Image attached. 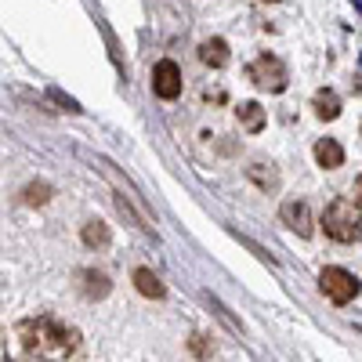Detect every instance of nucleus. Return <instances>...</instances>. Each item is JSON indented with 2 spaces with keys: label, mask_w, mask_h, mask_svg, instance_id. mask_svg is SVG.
Here are the masks:
<instances>
[{
  "label": "nucleus",
  "mask_w": 362,
  "mask_h": 362,
  "mask_svg": "<svg viewBox=\"0 0 362 362\" xmlns=\"http://www.w3.org/2000/svg\"><path fill=\"white\" fill-rule=\"evenodd\" d=\"M18 344L25 355H33L40 362H66L80 348V329L58 322L54 315H33L18 322Z\"/></svg>",
  "instance_id": "nucleus-1"
},
{
  "label": "nucleus",
  "mask_w": 362,
  "mask_h": 362,
  "mask_svg": "<svg viewBox=\"0 0 362 362\" xmlns=\"http://www.w3.org/2000/svg\"><path fill=\"white\" fill-rule=\"evenodd\" d=\"M322 228H326L329 239H337V243H355V239H362V206L355 199L337 196L322 210Z\"/></svg>",
  "instance_id": "nucleus-2"
},
{
  "label": "nucleus",
  "mask_w": 362,
  "mask_h": 362,
  "mask_svg": "<svg viewBox=\"0 0 362 362\" xmlns=\"http://www.w3.org/2000/svg\"><path fill=\"white\" fill-rule=\"evenodd\" d=\"M319 286H322V293L334 300V305H348V300L358 297V279L351 276V272H344V268H322Z\"/></svg>",
  "instance_id": "nucleus-3"
},
{
  "label": "nucleus",
  "mask_w": 362,
  "mask_h": 362,
  "mask_svg": "<svg viewBox=\"0 0 362 362\" xmlns=\"http://www.w3.org/2000/svg\"><path fill=\"white\" fill-rule=\"evenodd\" d=\"M250 80L261 90L279 95V90H286V66L279 62L276 54H261V58H254V62H250Z\"/></svg>",
  "instance_id": "nucleus-4"
},
{
  "label": "nucleus",
  "mask_w": 362,
  "mask_h": 362,
  "mask_svg": "<svg viewBox=\"0 0 362 362\" xmlns=\"http://www.w3.org/2000/svg\"><path fill=\"white\" fill-rule=\"evenodd\" d=\"M181 87H185V80H181V69L170 62V58H163V62L153 69V90H156V98L174 102V98L181 95Z\"/></svg>",
  "instance_id": "nucleus-5"
},
{
  "label": "nucleus",
  "mask_w": 362,
  "mask_h": 362,
  "mask_svg": "<svg viewBox=\"0 0 362 362\" xmlns=\"http://www.w3.org/2000/svg\"><path fill=\"white\" fill-rule=\"evenodd\" d=\"M279 218H283V225L293 228L297 235H312V210H308L305 199H286V203L279 206Z\"/></svg>",
  "instance_id": "nucleus-6"
},
{
  "label": "nucleus",
  "mask_w": 362,
  "mask_h": 362,
  "mask_svg": "<svg viewBox=\"0 0 362 362\" xmlns=\"http://www.w3.org/2000/svg\"><path fill=\"white\" fill-rule=\"evenodd\" d=\"M199 62H203V66H210V69L228 66V44H225L221 37L203 40V44H199Z\"/></svg>",
  "instance_id": "nucleus-7"
},
{
  "label": "nucleus",
  "mask_w": 362,
  "mask_h": 362,
  "mask_svg": "<svg viewBox=\"0 0 362 362\" xmlns=\"http://www.w3.org/2000/svg\"><path fill=\"white\" fill-rule=\"evenodd\" d=\"M315 163H319V167H326V170H337V167L344 163V148H341L334 138L315 141Z\"/></svg>",
  "instance_id": "nucleus-8"
},
{
  "label": "nucleus",
  "mask_w": 362,
  "mask_h": 362,
  "mask_svg": "<svg viewBox=\"0 0 362 362\" xmlns=\"http://www.w3.org/2000/svg\"><path fill=\"white\" fill-rule=\"evenodd\" d=\"M235 116H239V124H243L250 134L264 131V109H261L257 102H243V105L235 109Z\"/></svg>",
  "instance_id": "nucleus-9"
},
{
  "label": "nucleus",
  "mask_w": 362,
  "mask_h": 362,
  "mask_svg": "<svg viewBox=\"0 0 362 362\" xmlns=\"http://www.w3.org/2000/svg\"><path fill=\"white\" fill-rule=\"evenodd\" d=\"M312 105H315V112H319L322 119H337V116H341V98L334 95V90H315Z\"/></svg>",
  "instance_id": "nucleus-10"
},
{
  "label": "nucleus",
  "mask_w": 362,
  "mask_h": 362,
  "mask_svg": "<svg viewBox=\"0 0 362 362\" xmlns=\"http://www.w3.org/2000/svg\"><path fill=\"white\" fill-rule=\"evenodd\" d=\"M134 283H138V290H141L145 297H153V300H160V297L167 293V286H163L148 268H138V272H134Z\"/></svg>",
  "instance_id": "nucleus-11"
},
{
  "label": "nucleus",
  "mask_w": 362,
  "mask_h": 362,
  "mask_svg": "<svg viewBox=\"0 0 362 362\" xmlns=\"http://www.w3.org/2000/svg\"><path fill=\"white\" fill-rule=\"evenodd\" d=\"M83 243L87 247H105L109 243V228L102 221H87L83 225Z\"/></svg>",
  "instance_id": "nucleus-12"
},
{
  "label": "nucleus",
  "mask_w": 362,
  "mask_h": 362,
  "mask_svg": "<svg viewBox=\"0 0 362 362\" xmlns=\"http://www.w3.org/2000/svg\"><path fill=\"white\" fill-rule=\"evenodd\" d=\"M261 167H264V163H254V167H247V174L257 181L261 189H276V185H279V174H276V170H268V174H264Z\"/></svg>",
  "instance_id": "nucleus-13"
},
{
  "label": "nucleus",
  "mask_w": 362,
  "mask_h": 362,
  "mask_svg": "<svg viewBox=\"0 0 362 362\" xmlns=\"http://www.w3.org/2000/svg\"><path fill=\"white\" fill-rule=\"evenodd\" d=\"M355 203H358V206H362V177H358V181H355Z\"/></svg>",
  "instance_id": "nucleus-14"
},
{
  "label": "nucleus",
  "mask_w": 362,
  "mask_h": 362,
  "mask_svg": "<svg viewBox=\"0 0 362 362\" xmlns=\"http://www.w3.org/2000/svg\"><path fill=\"white\" fill-rule=\"evenodd\" d=\"M268 4H279V0H268Z\"/></svg>",
  "instance_id": "nucleus-15"
}]
</instances>
